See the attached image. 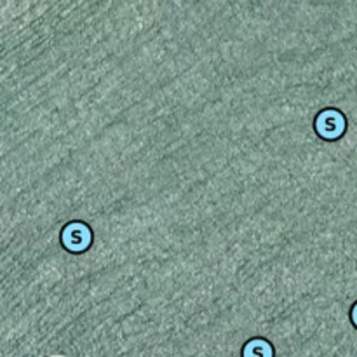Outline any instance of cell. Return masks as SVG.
I'll return each instance as SVG.
<instances>
[{
  "label": "cell",
  "instance_id": "obj_1",
  "mask_svg": "<svg viewBox=\"0 0 357 357\" xmlns=\"http://www.w3.org/2000/svg\"><path fill=\"white\" fill-rule=\"evenodd\" d=\"M61 241L63 246L68 251H72V253H82V251H86L91 246L93 234H91V229L87 225H84L80 222H73L63 229Z\"/></svg>",
  "mask_w": 357,
  "mask_h": 357
},
{
  "label": "cell",
  "instance_id": "obj_2",
  "mask_svg": "<svg viewBox=\"0 0 357 357\" xmlns=\"http://www.w3.org/2000/svg\"><path fill=\"white\" fill-rule=\"evenodd\" d=\"M345 117L342 112L333 110V108H328V110L321 112L317 115L316 121V129L317 135L323 136L326 139H338L345 132Z\"/></svg>",
  "mask_w": 357,
  "mask_h": 357
},
{
  "label": "cell",
  "instance_id": "obj_3",
  "mask_svg": "<svg viewBox=\"0 0 357 357\" xmlns=\"http://www.w3.org/2000/svg\"><path fill=\"white\" fill-rule=\"evenodd\" d=\"M243 357H274V349L264 338H253L244 345Z\"/></svg>",
  "mask_w": 357,
  "mask_h": 357
},
{
  "label": "cell",
  "instance_id": "obj_4",
  "mask_svg": "<svg viewBox=\"0 0 357 357\" xmlns=\"http://www.w3.org/2000/svg\"><path fill=\"white\" fill-rule=\"evenodd\" d=\"M351 316H352V323H354V326L357 328V303H356L354 307H352V314H351Z\"/></svg>",
  "mask_w": 357,
  "mask_h": 357
}]
</instances>
